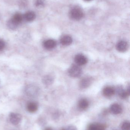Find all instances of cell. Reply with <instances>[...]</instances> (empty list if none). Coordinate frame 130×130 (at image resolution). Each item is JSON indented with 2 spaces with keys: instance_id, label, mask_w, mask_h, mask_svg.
<instances>
[{
  "instance_id": "obj_4",
  "label": "cell",
  "mask_w": 130,
  "mask_h": 130,
  "mask_svg": "<svg viewBox=\"0 0 130 130\" xmlns=\"http://www.w3.org/2000/svg\"><path fill=\"white\" fill-rule=\"evenodd\" d=\"M75 61L78 66H83L87 63L88 59L83 55L79 54L75 57Z\"/></svg>"
},
{
  "instance_id": "obj_13",
  "label": "cell",
  "mask_w": 130,
  "mask_h": 130,
  "mask_svg": "<svg viewBox=\"0 0 130 130\" xmlns=\"http://www.w3.org/2000/svg\"><path fill=\"white\" fill-rule=\"evenodd\" d=\"M36 15L35 13L33 11H29L26 13L23 16V18L27 22L33 21L36 18Z\"/></svg>"
},
{
  "instance_id": "obj_20",
  "label": "cell",
  "mask_w": 130,
  "mask_h": 130,
  "mask_svg": "<svg viewBox=\"0 0 130 130\" xmlns=\"http://www.w3.org/2000/svg\"><path fill=\"white\" fill-rule=\"evenodd\" d=\"M35 5L37 7H43L45 5V2L44 0H36Z\"/></svg>"
},
{
  "instance_id": "obj_18",
  "label": "cell",
  "mask_w": 130,
  "mask_h": 130,
  "mask_svg": "<svg viewBox=\"0 0 130 130\" xmlns=\"http://www.w3.org/2000/svg\"><path fill=\"white\" fill-rule=\"evenodd\" d=\"M8 27L11 30H14L17 29L18 26V24L17 23H15L14 21H13L12 19H10L7 22Z\"/></svg>"
},
{
  "instance_id": "obj_23",
  "label": "cell",
  "mask_w": 130,
  "mask_h": 130,
  "mask_svg": "<svg viewBox=\"0 0 130 130\" xmlns=\"http://www.w3.org/2000/svg\"><path fill=\"white\" fill-rule=\"evenodd\" d=\"M44 83L47 84H49L51 82L52 79L49 76H46L44 78Z\"/></svg>"
},
{
  "instance_id": "obj_10",
  "label": "cell",
  "mask_w": 130,
  "mask_h": 130,
  "mask_svg": "<svg viewBox=\"0 0 130 130\" xmlns=\"http://www.w3.org/2000/svg\"><path fill=\"white\" fill-rule=\"evenodd\" d=\"M106 126L102 124L93 123L89 125L88 130H105Z\"/></svg>"
},
{
  "instance_id": "obj_1",
  "label": "cell",
  "mask_w": 130,
  "mask_h": 130,
  "mask_svg": "<svg viewBox=\"0 0 130 130\" xmlns=\"http://www.w3.org/2000/svg\"><path fill=\"white\" fill-rule=\"evenodd\" d=\"M82 72L81 68L78 65H72L68 70L69 76L73 78H78L81 76Z\"/></svg>"
},
{
  "instance_id": "obj_9",
  "label": "cell",
  "mask_w": 130,
  "mask_h": 130,
  "mask_svg": "<svg viewBox=\"0 0 130 130\" xmlns=\"http://www.w3.org/2000/svg\"><path fill=\"white\" fill-rule=\"evenodd\" d=\"M92 82L91 78L89 77H85L82 79L80 81L79 86L82 89H85L90 86Z\"/></svg>"
},
{
  "instance_id": "obj_7",
  "label": "cell",
  "mask_w": 130,
  "mask_h": 130,
  "mask_svg": "<svg viewBox=\"0 0 130 130\" xmlns=\"http://www.w3.org/2000/svg\"><path fill=\"white\" fill-rule=\"evenodd\" d=\"M128 43L124 41H121L117 43V49L119 52H124L127 50L128 48Z\"/></svg>"
},
{
  "instance_id": "obj_15",
  "label": "cell",
  "mask_w": 130,
  "mask_h": 130,
  "mask_svg": "<svg viewBox=\"0 0 130 130\" xmlns=\"http://www.w3.org/2000/svg\"><path fill=\"white\" fill-rule=\"evenodd\" d=\"M72 42V39L69 36H64L60 39V43L63 45H69L71 44Z\"/></svg>"
},
{
  "instance_id": "obj_3",
  "label": "cell",
  "mask_w": 130,
  "mask_h": 130,
  "mask_svg": "<svg viewBox=\"0 0 130 130\" xmlns=\"http://www.w3.org/2000/svg\"><path fill=\"white\" fill-rule=\"evenodd\" d=\"M21 115L17 113H11L9 115V119L12 124L15 125L19 124L22 120Z\"/></svg>"
},
{
  "instance_id": "obj_26",
  "label": "cell",
  "mask_w": 130,
  "mask_h": 130,
  "mask_svg": "<svg viewBox=\"0 0 130 130\" xmlns=\"http://www.w3.org/2000/svg\"><path fill=\"white\" fill-rule=\"evenodd\" d=\"M60 130H66V129H64V128H63V129H61Z\"/></svg>"
},
{
  "instance_id": "obj_12",
  "label": "cell",
  "mask_w": 130,
  "mask_h": 130,
  "mask_svg": "<svg viewBox=\"0 0 130 130\" xmlns=\"http://www.w3.org/2000/svg\"><path fill=\"white\" fill-rule=\"evenodd\" d=\"M89 103L88 101L85 99H82L79 101L78 107L81 110H85L88 108Z\"/></svg>"
},
{
  "instance_id": "obj_6",
  "label": "cell",
  "mask_w": 130,
  "mask_h": 130,
  "mask_svg": "<svg viewBox=\"0 0 130 130\" xmlns=\"http://www.w3.org/2000/svg\"><path fill=\"white\" fill-rule=\"evenodd\" d=\"M110 110V112L114 115L120 114L123 111L122 107L118 104H114L111 105Z\"/></svg>"
},
{
  "instance_id": "obj_2",
  "label": "cell",
  "mask_w": 130,
  "mask_h": 130,
  "mask_svg": "<svg viewBox=\"0 0 130 130\" xmlns=\"http://www.w3.org/2000/svg\"><path fill=\"white\" fill-rule=\"evenodd\" d=\"M70 17L73 20H79L83 17L82 11L78 8H75L72 9L70 11Z\"/></svg>"
},
{
  "instance_id": "obj_22",
  "label": "cell",
  "mask_w": 130,
  "mask_h": 130,
  "mask_svg": "<svg viewBox=\"0 0 130 130\" xmlns=\"http://www.w3.org/2000/svg\"><path fill=\"white\" fill-rule=\"evenodd\" d=\"M5 44L4 41L0 39V51H2L5 47Z\"/></svg>"
},
{
  "instance_id": "obj_8",
  "label": "cell",
  "mask_w": 130,
  "mask_h": 130,
  "mask_svg": "<svg viewBox=\"0 0 130 130\" xmlns=\"http://www.w3.org/2000/svg\"><path fill=\"white\" fill-rule=\"evenodd\" d=\"M26 109L27 111L30 113H35L38 110V104L34 102H31L27 105Z\"/></svg>"
},
{
  "instance_id": "obj_17",
  "label": "cell",
  "mask_w": 130,
  "mask_h": 130,
  "mask_svg": "<svg viewBox=\"0 0 130 130\" xmlns=\"http://www.w3.org/2000/svg\"><path fill=\"white\" fill-rule=\"evenodd\" d=\"M23 19V16L20 13H17L15 14L13 16V18H11L13 21H14L18 25L22 22Z\"/></svg>"
},
{
  "instance_id": "obj_5",
  "label": "cell",
  "mask_w": 130,
  "mask_h": 130,
  "mask_svg": "<svg viewBox=\"0 0 130 130\" xmlns=\"http://www.w3.org/2000/svg\"><path fill=\"white\" fill-rule=\"evenodd\" d=\"M25 91L26 93L30 96H35L38 92V89L35 86L30 85L26 87Z\"/></svg>"
},
{
  "instance_id": "obj_21",
  "label": "cell",
  "mask_w": 130,
  "mask_h": 130,
  "mask_svg": "<svg viewBox=\"0 0 130 130\" xmlns=\"http://www.w3.org/2000/svg\"><path fill=\"white\" fill-rule=\"evenodd\" d=\"M27 0H21L20 2V6L22 8L24 7L27 5Z\"/></svg>"
},
{
  "instance_id": "obj_14",
  "label": "cell",
  "mask_w": 130,
  "mask_h": 130,
  "mask_svg": "<svg viewBox=\"0 0 130 130\" xmlns=\"http://www.w3.org/2000/svg\"><path fill=\"white\" fill-rule=\"evenodd\" d=\"M115 89L113 87H106L103 91V94L107 97H110L113 96L115 94Z\"/></svg>"
},
{
  "instance_id": "obj_25",
  "label": "cell",
  "mask_w": 130,
  "mask_h": 130,
  "mask_svg": "<svg viewBox=\"0 0 130 130\" xmlns=\"http://www.w3.org/2000/svg\"><path fill=\"white\" fill-rule=\"evenodd\" d=\"M44 130H53L51 127H47V128H46Z\"/></svg>"
},
{
  "instance_id": "obj_19",
  "label": "cell",
  "mask_w": 130,
  "mask_h": 130,
  "mask_svg": "<svg viewBox=\"0 0 130 130\" xmlns=\"http://www.w3.org/2000/svg\"><path fill=\"white\" fill-rule=\"evenodd\" d=\"M121 128L122 130H130V122L128 121H124L121 124Z\"/></svg>"
},
{
  "instance_id": "obj_27",
  "label": "cell",
  "mask_w": 130,
  "mask_h": 130,
  "mask_svg": "<svg viewBox=\"0 0 130 130\" xmlns=\"http://www.w3.org/2000/svg\"><path fill=\"white\" fill-rule=\"evenodd\" d=\"M85 1H91V0H85Z\"/></svg>"
},
{
  "instance_id": "obj_24",
  "label": "cell",
  "mask_w": 130,
  "mask_h": 130,
  "mask_svg": "<svg viewBox=\"0 0 130 130\" xmlns=\"http://www.w3.org/2000/svg\"><path fill=\"white\" fill-rule=\"evenodd\" d=\"M66 130H78L77 128L75 126L71 125V126H68L66 129Z\"/></svg>"
},
{
  "instance_id": "obj_16",
  "label": "cell",
  "mask_w": 130,
  "mask_h": 130,
  "mask_svg": "<svg viewBox=\"0 0 130 130\" xmlns=\"http://www.w3.org/2000/svg\"><path fill=\"white\" fill-rule=\"evenodd\" d=\"M119 96L122 99H126L127 98L130 94V89H128L127 90H125L122 88H120L118 91Z\"/></svg>"
},
{
  "instance_id": "obj_11",
  "label": "cell",
  "mask_w": 130,
  "mask_h": 130,
  "mask_svg": "<svg viewBox=\"0 0 130 130\" xmlns=\"http://www.w3.org/2000/svg\"><path fill=\"white\" fill-rule=\"evenodd\" d=\"M56 45V42L53 40L49 39L46 40L44 43V48L47 50H51L54 48Z\"/></svg>"
}]
</instances>
